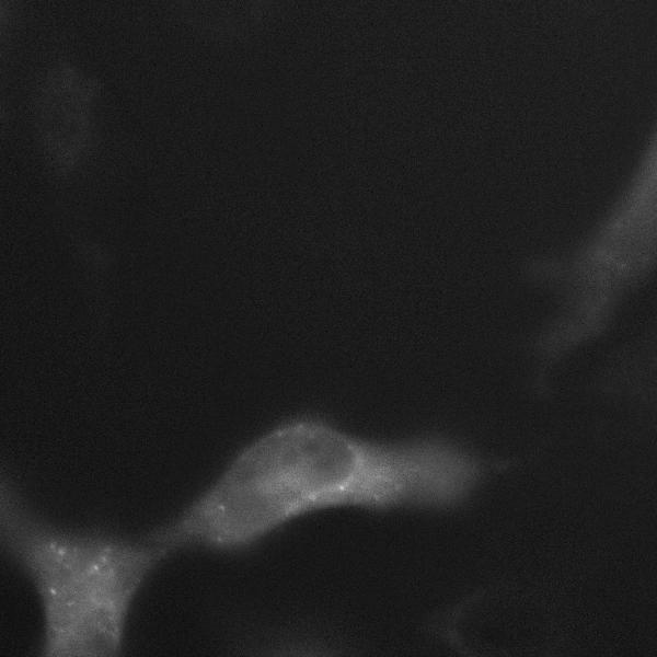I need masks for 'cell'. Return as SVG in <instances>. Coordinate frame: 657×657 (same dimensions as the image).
<instances>
[{
  "mask_svg": "<svg viewBox=\"0 0 657 657\" xmlns=\"http://www.w3.org/2000/svg\"><path fill=\"white\" fill-rule=\"evenodd\" d=\"M475 476L466 456L440 442H371L297 419L244 448L208 489L147 540L166 553L185 546L234 550L326 508L449 505Z\"/></svg>",
  "mask_w": 657,
  "mask_h": 657,
  "instance_id": "obj_1",
  "label": "cell"
},
{
  "mask_svg": "<svg viewBox=\"0 0 657 657\" xmlns=\"http://www.w3.org/2000/svg\"><path fill=\"white\" fill-rule=\"evenodd\" d=\"M0 533L42 600L44 655H116L129 606L166 553L148 542L53 527L31 510L7 475L0 484Z\"/></svg>",
  "mask_w": 657,
  "mask_h": 657,
  "instance_id": "obj_2",
  "label": "cell"
},
{
  "mask_svg": "<svg viewBox=\"0 0 657 657\" xmlns=\"http://www.w3.org/2000/svg\"><path fill=\"white\" fill-rule=\"evenodd\" d=\"M38 99L37 129L46 152L57 169L74 166L94 135L91 82L72 67L50 74Z\"/></svg>",
  "mask_w": 657,
  "mask_h": 657,
  "instance_id": "obj_3",
  "label": "cell"
}]
</instances>
